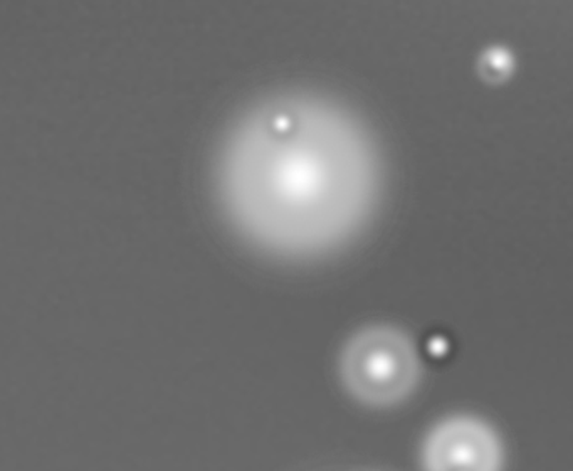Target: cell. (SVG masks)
Segmentation results:
<instances>
[{"label":"cell","mask_w":573,"mask_h":471,"mask_svg":"<svg viewBox=\"0 0 573 471\" xmlns=\"http://www.w3.org/2000/svg\"><path fill=\"white\" fill-rule=\"evenodd\" d=\"M421 465L422 471H503V439L486 419L453 414L425 433Z\"/></svg>","instance_id":"obj_3"},{"label":"cell","mask_w":573,"mask_h":471,"mask_svg":"<svg viewBox=\"0 0 573 471\" xmlns=\"http://www.w3.org/2000/svg\"><path fill=\"white\" fill-rule=\"evenodd\" d=\"M347 391L369 407H392L412 394L421 364L414 345L391 325H372L355 333L341 353Z\"/></svg>","instance_id":"obj_2"},{"label":"cell","mask_w":573,"mask_h":471,"mask_svg":"<svg viewBox=\"0 0 573 471\" xmlns=\"http://www.w3.org/2000/svg\"><path fill=\"white\" fill-rule=\"evenodd\" d=\"M221 193L253 241L283 255L340 245L370 211L377 171L369 139L340 110L281 98L227 141Z\"/></svg>","instance_id":"obj_1"}]
</instances>
